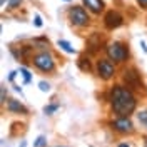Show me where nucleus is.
<instances>
[{"label": "nucleus", "instance_id": "obj_1", "mask_svg": "<svg viewBox=\"0 0 147 147\" xmlns=\"http://www.w3.org/2000/svg\"><path fill=\"white\" fill-rule=\"evenodd\" d=\"M109 100H110L112 112H115L119 117H129L136 110V105H137V100H136L132 90L122 87V85L112 87Z\"/></svg>", "mask_w": 147, "mask_h": 147}, {"label": "nucleus", "instance_id": "obj_2", "mask_svg": "<svg viewBox=\"0 0 147 147\" xmlns=\"http://www.w3.org/2000/svg\"><path fill=\"white\" fill-rule=\"evenodd\" d=\"M67 15H69V20L72 22L75 27H85V25H89V22H90L87 10L84 9V7H80V5L70 7L69 12H67Z\"/></svg>", "mask_w": 147, "mask_h": 147}, {"label": "nucleus", "instance_id": "obj_3", "mask_svg": "<svg viewBox=\"0 0 147 147\" xmlns=\"http://www.w3.org/2000/svg\"><path fill=\"white\" fill-rule=\"evenodd\" d=\"M107 57L117 64H122L129 59V49L122 42H114L107 47Z\"/></svg>", "mask_w": 147, "mask_h": 147}, {"label": "nucleus", "instance_id": "obj_4", "mask_svg": "<svg viewBox=\"0 0 147 147\" xmlns=\"http://www.w3.org/2000/svg\"><path fill=\"white\" fill-rule=\"evenodd\" d=\"M34 65H35L38 70L42 72H54L55 69V62L54 57L49 54V52H40L34 57Z\"/></svg>", "mask_w": 147, "mask_h": 147}, {"label": "nucleus", "instance_id": "obj_5", "mask_svg": "<svg viewBox=\"0 0 147 147\" xmlns=\"http://www.w3.org/2000/svg\"><path fill=\"white\" fill-rule=\"evenodd\" d=\"M97 75L104 79V80H109L115 75V65L110 59H100L97 62Z\"/></svg>", "mask_w": 147, "mask_h": 147}, {"label": "nucleus", "instance_id": "obj_6", "mask_svg": "<svg viewBox=\"0 0 147 147\" xmlns=\"http://www.w3.org/2000/svg\"><path fill=\"white\" fill-rule=\"evenodd\" d=\"M110 125H112L114 130H117L120 134H130L134 130V124H132V120L129 117H119V119L112 120Z\"/></svg>", "mask_w": 147, "mask_h": 147}, {"label": "nucleus", "instance_id": "obj_7", "mask_svg": "<svg viewBox=\"0 0 147 147\" xmlns=\"http://www.w3.org/2000/svg\"><path fill=\"white\" fill-rule=\"evenodd\" d=\"M124 80L127 82V87L130 89H142V80H140V75L137 74V70L130 69L124 72Z\"/></svg>", "mask_w": 147, "mask_h": 147}, {"label": "nucleus", "instance_id": "obj_8", "mask_svg": "<svg viewBox=\"0 0 147 147\" xmlns=\"http://www.w3.org/2000/svg\"><path fill=\"white\" fill-rule=\"evenodd\" d=\"M122 15H120L119 12H114V10H110V12H107L105 13V17H104V24H105V27L107 28H117L122 25Z\"/></svg>", "mask_w": 147, "mask_h": 147}, {"label": "nucleus", "instance_id": "obj_9", "mask_svg": "<svg viewBox=\"0 0 147 147\" xmlns=\"http://www.w3.org/2000/svg\"><path fill=\"white\" fill-rule=\"evenodd\" d=\"M82 2H84V5L90 12H94V13H100L102 9H104V2L102 0H82Z\"/></svg>", "mask_w": 147, "mask_h": 147}, {"label": "nucleus", "instance_id": "obj_10", "mask_svg": "<svg viewBox=\"0 0 147 147\" xmlns=\"http://www.w3.org/2000/svg\"><path fill=\"white\" fill-rule=\"evenodd\" d=\"M7 110H9V112H15V114H27V109H25L18 100H13V99H10V100L7 102Z\"/></svg>", "mask_w": 147, "mask_h": 147}, {"label": "nucleus", "instance_id": "obj_11", "mask_svg": "<svg viewBox=\"0 0 147 147\" xmlns=\"http://www.w3.org/2000/svg\"><path fill=\"white\" fill-rule=\"evenodd\" d=\"M57 45L60 47L62 50H65L67 54H75V49H74V47L67 42V40H59V42H57Z\"/></svg>", "mask_w": 147, "mask_h": 147}, {"label": "nucleus", "instance_id": "obj_12", "mask_svg": "<svg viewBox=\"0 0 147 147\" xmlns=\"http://www.w3.org/2000/svg\"><path fill=\"white\" fill-rule=\"evenodd\" d=\"M20 72H22V75H24V82L28 84L30 80H32V75H30V72H28L25 67H20Z\"/></svg>", "mask_w": 147, "mask_h": 147}, {"label": "nucleus", "instance_id": "obj_13", "mask_svg": "<svg viewBox=\"0 0 147 147\" xmlns=\"http://www.w3.org/2000/svg\"><path fill=\"white\" fill-rule=\"evenodd\" d=\"M45 144H47L45 137H44V136H38V137H37V140L34 142V147H44Z\"/></svg>", "mask_w": 147, "mask_h": 147}, {"label": "nucleus", "instance_id": "obj_14", "mask_svg": "<svg viewBox=\"0 0 147 147\" xmlns=\"http://www.w3.org/2000/svg\"><path fill=\"white\" fill-rule=\"evenodd\" d=\"M57 109H59V105H57V104H52V105H45V107H44V112L50 115V114H54Z\"/></svg>", "mask_w": 147, "mask_h": 147}, {"label": "nucleus", "instance_id": "obj_15", "mask_svg": "<svg viewBox=\"0 0 147 147\" xmlns=\"http://www.w3.org/2000/svg\"><path fill=\"white\" fill-rule=\"evenodd\" d=\"M137 119H139V122L146 124V122H147V110H142V112H139V114H137Z\"/></svg>", "mask_w": 147, "mask_h": 147}, {"label": "nucleus", "instance_id": "obj_16", "mask_svg": "<svg viewBox=\"0 0 147 147\" xmlns=\"http://www.w3.org/2000/svg\"><path fill=\"white\" fill-rule=\"evenodd\" d=\"M38 87H40V90H42V92H49V90H50V85H49L47 82H40V84H38Z\"/></svg>", "mask_w": 147, "mask_h": 147}, {"label": "nucleus", "instance_id": "obj_17", "mask_svg": "<svg viewBox=\"0 0 147 147\" xmlns=\"http://www.w3.org/2000/svg\"><path fill=\"white\" fill-rule=\"evenodd\" d=\"M20 2H22V0H9V7L10 9H15V7L20 5Z\"/></svg>", "mask_w": 147, "mask_h": 147}, {"label": "nucleus", "instance_id": "obj_18", "mask_svg": "<svg viewBox=\"0 0 147 147\" xmlns=\"http://www.w3.org/2000/svg\"><path fill=\"white\" fill-rule=\"evenodd\" d=\"M137 3L142 7V9H147V0H137Z\"/></svg>", "mask_w": 147, "mask_h": 147}, {"label": "nucleus", "instance_id": "obj_19", "mask_svg": "<svg viewBox=\"0 0 147 147\" xmlns=\"http://www.w3.org/2000/svg\"><path fill=\"white\" fill-rule=\"evenodd\" d=\"M35 25H37V27H42V20H40V15H35Z\"/></svg>", "mask_w": 147, "mask_h": 147}, {"label": "nucleus", "instance_id": "obj_20", "mask_svg": "<svg viewBox=\"0 0 147 147\" xmlns=\"http://www.w3.org/2000/svg\"><path fill=\"white\" fill-rule=\"evenodd\" d=\"M2 104H5V87H2Z\"/></svg>", "mask_w": 147, "mask_h": 147}, {"label": "nucleus", "instance_id": "obj_21", "mask_svg": "<svg viewBox=\"0 0 147 147\" xmlns=\"http://www.w3.org/2000/svg\"><path fill=\"white\" fill-rule=\"evenodd\" d=\"M15 75H17V72H12V74L9 75V80H10V82H12V80L15 79Z\"/></svg>", "mask_w": 147, "mask_h": 147}, {"label": "nucleus", "instance_id": "obj_22", "mask_svg": "<svg viewBox=\"0 0 147 147\" xmlns=\"http://www.w3.org/2000/svg\"><path fill=\"white\" fill-rule=\"evenodd\" d=\"M117 147H130V146H129V144H119Z\"/></svg>", "mask_w": 147, "mask_h": 147}, {"label": "nucleus", "instance_id": "obj_23", "mask_svg": "<svg viewBox=\"0 0 147 147\" xmlns=\"http://www.w3.org/2000/svg\"><path fill=\"white\" fill-rule=\"evenodd\" d=\"M144 147H147V137H146V140H144Z\"/></svg>", "mask_w": 147, "mask_h": 147}, {"label": "nucleus", "instance_id": "obj_24", "mask_svg": "<svg viewBox=\"0 0 147 147\" xmlns=\"http://www.w3.org/2000/svg\"><path fill=\"white\" fill-rule=\"evenodd\" d=\"M146 127H147V122H146Z\"/></svg>", "mask_w": 147, "mask_h": 147}, {"label": "nucleus", "instance_id": "obj_25", "mask_svg": "<svg viewBox=\"0 0 147 147\" xmlns=\"http://www.w3.org/2000/svg\"><path fill=\"white\" fill-rule=\"evenodd\" d=\"M67 2H69V0H67Z\"/></svg>", "mask_w": 147, "mask_h": 147}]
</instances>
